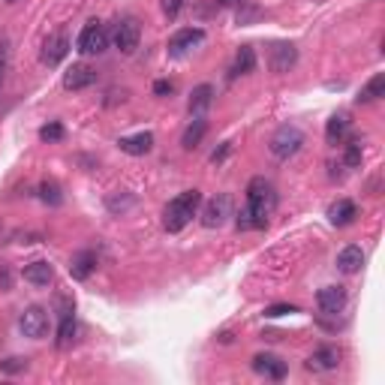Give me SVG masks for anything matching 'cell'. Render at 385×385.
Returning a JSON list of instances; mask_svg holds the SVG:
<instances>
[{"mask_svg": "<svg viewBox=\"0 0 385 385\" xmlns=\"http://www.w3.org/2000/svg\"><path fill=\"white\" fill-rule=\"evenodd\" d=\"M253 66H256V52L250 45H241L238 54H235L232 75H247V73H253Z\"/></svg>", "mask_w": 385, "mask_h": 385, "instance_id": "cb8c5ba5", "label": "cell"}, {"mask_svg": "<svg viewBox=\"0 0 385 385\" xmlns=\"http://www.w3.org/2000/svg\"><path fill=\"white\" fill-rule=\"evenodd\" d=\"M247 214H250V229H265L268 217L274 214L277 208V190L271 181L265 178H253L247 184Z\"/></svg>", "mask_w": 385, "mask_h": 385, "instance_id": "6da1fadb", "label": "cell"}, {"mask_svg": "<svg viewBox=\"0 0 385 385\" xmlns=\"http://www.w3.org/2000/svg\"><path fill=\"white\" fill-rule=\"evenodd\" d=\"M96 268V253L93 250H79V253H73L70 259V274L73 280H88Z\"/></svg>", "mask_w": 385, "mask_h": 385, "instance_id": "2e32d148", "label": "cell"}, {"mask_svg": "<svg viewBox=\"0 0 385 385\" xmlns=\"http://www.w3.org/2000/svg\"><path fill=\"white\" fill-rule=\"evenodd\" d=\"M0 368H3L6 373H15V370H24L27 361H24V358H6L3 364H0Z\"/></svg>", "mask_w": 385, "mask_h": 385, "instance_id": "d6a6232c", "label": "cell"}, {"mask_svg": "<svg viewBox=\"0 0 385 385\" xmlns=\"http://www.w3.org/2000/svg\"><path fill=\"white\" fill-rule=\"evenodd\" d=\"M229 151H232V144H229V142H223V148H220V151H214V153H211V163H223Z\"/></svg>", "mask_w": 385, "mask_h": 385, "instance_id": "836d02e7", "label": "cell"}, {"mask_svg": "<svg viewBox=\"0 0 385 385\" xmlns=\"http://www.w3.org/2000/svg\"><path fill=\"white\" fill-rule=\"evenodd\" d=\"M379 96H385V73H377L368 84H364L361 93H358V103H377Z\"/></svg>", "mask_w": 385, "mask_h": 385, "instance_id": "603a6c76", "label": "cell"}, {"mask_svg": "<svg viewBox=\"0 0 385 385\" xmlns=\"http://www.w3.org/2000/svg\"><path fill=\"white\" fill-rule=\"evenodd\" d=\"M0 66H6V43L0 40Z\"/></svg>", "mask_w": 385, "mask_h": 385, "instance_id": "e575fe53", "label": "cell"}, {"mask_svg": "<svg viewBox=\"0 0 385 385\" xmlns=\"http://www.w3.org/2000/svg\"><path fill=\"white\" fill-rule=\"evenodd\" d=\"M66 54H70V36H66L63 31H57V33L48 36L45 45H43V63L45 66H57Z\"/></svg>", "mask_w": 385, "mask_h": 385, "instance_id": "30bf717a", "label": "cell"}, {"mask_svg": "<svg viewBox=\"0 0 385 385\" xmlns=\"http://www.w3.org/2000/svg\"><path fill=\"white\" fill-rule=\"evenodd\" d=\"M361 157H364V151H361V142H349L346 144V151H343V163H346V169H358L361 166Z\"/></svg>", "mask_w": 385, "mask_h": 385, "instance_id": "484cf974", "label": "cell"}, {"mask_svg": "<svg viewBox=\"0 0 385 385\" xmlns=\"http://www.w3.org/2000/svg\"><path fill=\"white\" fill-rule=\"evenodd\" d=\"M63 136H66V130H63L61 121H52V123H45V127L40 130V139L43 142H61Z\"/></svg>", "mask_w": 385, "mask_h": 385, "instance_id": "83f0119b", "label": "cell"}, {"mask_svg": "<svg viewBox=\"0 0 385 385\" xmlns=\"http://www.w3.org/2000/svg\"><path fill=\"white\" fill-rule=\"evenodd\" d=\"M118 148L123 153H130V157H144V153L153 148V133L142 130L136 136H123V139H118Z\"/></svg>", "mask_w": 385, "mask_h": 385, "instance_id": "9a60e30c", "label": "cell"}, {"mask_svg": "<svg viewBox=\"0 0 385 385\" xmlns=\"http://www.w3.org/2000/svg\"><path fill=\"white\" fill-rule=\"evenodd\" d=\"M271 70L277 73V75H283V73H289L292 66L298 63V48L292 45V43H277L274 48H271Z\"/></svg>", "mask_w": 385, "mask_h": 385, "instance_id": "7c38bea8", "label": "cell"}, {"mask_svg": "<svg viewBox=\"0 0 385 385\" xmlns=\"http://www.w3.org/2000/svg\"><path fill=\"white\" fill-rule=\"evenodd\" d=\"M6 3H18V0H6Z\"/></svg>", "mask_w": 385, "mask_h": 385, "instance_id": "74e56055", "label": "cell"}, {"mask_svg": "<svg viewBox=\"0 0 385 385\" xmlns=\"http://www.w3.org/2000/svg\"><path fill=\"white\" fill-rule=\"evenodd\" d=\"M253 370L259 377H268V379H283L286 377V361L277 358L271 352H259L253 358Z\"/></svg>", "mask_w": 385, "mask_h": 385, "instance_id": "5bb4252c", "label": "cell"}, {"mask_svg": "<svg viewBox=\"0 0 385 385\" xmlns=\"http://www.w3.org/2000/svg\"><path fill=\"white\" fill-rule=\"evenodd\" d=\"M220 6H235V3H241V0H217Z\"/></svg>", "mask_w": 385, "mask_h": 385, "instance_id": "d590c367", "label": "cell"}, {"mask_svg": "<svg viewBox=\"0 0 385 385\" xmlns=\"http://www.w3.org/2000/svg\"><path fill=\"white\" fill-rule=\"evenodd\" d=\"M73 340H75V316L66 313V316H61V329H57V346L66 349Z\"/></svg>", "mask_w": 385, "mask_h": 385, "instance_id": "d4e9b609", "label": "cell"}, {"mask_svg": "<svg viewBox=\"0 0 385 385\" xmlns=\"http://www.w3.org/2000/svg\"><path fill=\"white\" fill-rule=\"evenodd\" d=\"M340 364V349L337 346H319L310 358H307V370H316V373H329Z\"/></svg>", "mask_w": 385, "mask_h": 385, "instance_id": "4fadbf2b", "label": "cell"}, {"mask_svg": "<svg viewBox=\"0 0 385 385\" xmlns=\"http://www.w3.org/2000/svg\"><path fill=\"white\" fill-rule=\"evenodd\" d=\"M93 82H96V70L88 63H73L70 70L63 73V88L66 91H84V88H91Z\"/></svg>", "mask_w": 385, "mask_h": 385, "instance_id": "8fae6325", "label": "cell"}, {"mask_svg": "<svg viewBox=\"0 0 385 385\" xmlns=\"http://www.w3.org/2000/svg\"><path fill=\"white\" fill-rule=\"evenodd\" d=\"M316 304H319V310L329 313V316L343 313V307H346V289L343 286H322L319 292H316Z\"/></svg>", "mask_w": 385, "mask_h": 385, "instance_id": "9c48e42d", "label": "cell"}, {"mask_svg": "<svg viewBox=\"0 0 385 385\" xmlns=\"http://www.w3.org/2000/svg\"><path fill=\"white\" fill-rule=\"evenodd\" d=\"M40 196H43V202H48V205H61V202H63L61 187H57L54 181H43V184H40Z\"/></svg>", "mask_w": 385, "mask_h": 385, "instance_id": "4316f807", "label": "cell"}, {"mask_svg": "<svg viewBox=\"0 0 385 385\" xmlns=\"http://www.w3.org/2000/svg\"><path fill=\"white\" fill-rule=\"evenodd\" d=\"M18 329H22L24 337H31V340H40V337L48 334V313L43 307H27V310L18 316Z\"/></svg>", "mask_w": 385, "mask_h": 385, "instance_id": "52a82bcc", "label": "cell"}, {"mask_svg": "<svg viewBox=\"0 0 385 385\" xmlns=\"http://www.w3.org/2000/svg\"><path fill=\"white\" fill-rule=\"evenodd\" d=\"M0 82H3V66H0Z\"/></svg>", "mask_w": 385, "mask_h": 385, "instance_id": "8d00e7d4", "label": "cell"}, {"mask_svg": "<svg viewBox=\"0 0 385 385\" xmlns=\"http://www.w3.org/2000/svg\"><path fill=\"white\" fill-rule=\"evenodd\" d=\"M361 265H364V250L361 247H343L340 253H337V271H343V274H355V271H361Z\"/></svg>", "mask_w": 385, "mask_h": 385, "instance_id": "e0dca14e", "label": "cell"}, {"mask_svg": "<svg viewBox=\"0 0 385 385\" xmlns=\"http://www.w3.org/2000/svg\"><path fill=\"white\" fill-rule=\"evenodd\" d=\"M181 6H184V0H163V13L169 18H175L181 13Z\"/></svg>", "mask_w": 385, "mask_h": 385, "instance_id": "4dcf8cb0", "label": "cell"}, {"mask_svg": "<svg viewBox=\"0 0 385 385\" xmlns=\"http://www.w3.org/2000/svg\"><path fill=\"white\" fill-rule=\"evenodd\" d=\"M355 217H358V208H355V202H352V199H337L334 205L329 208V220H331V226H349Z\"/></svg>", "mask_w": 385, "mask_h": 385, "instance_id": "ac0fdd59", "label": "cell"}, {"mask_svg": "<svg viewBox=\"0 0 385 385\" xmlns=\"http://www.w3.org/2000/svg\"><path fill=\"white\" fill-rule=\"evenodd\" d=\"M202 205V192L199 190H187L181 192V196H175L166 205V214H163V223H166L169 232H181L192 217H196V211Z\"/></svg>", "mask_w": 385, "mask_h": 385, "instance_id": "7a4b0ae2", "label": "cell"}, {"mask_svg": "<svg viewBox=\"0 0 385 385\" xmlns=\"http://www.w3.org/2000/svg\"><path fill=\"white\" fill-rule=\"evenodd\" d=\"M211 103H214V88H211V84H199V88H192V93H190V118L205 114L211 109Z\"/></svg>", "mask_w": 385, "mask_h": 385, "instance_id": "ffe728a7", "label": "cell"}, {"mask_svg": "<svg viewBox=\"0 0 385 385\" xmlns=\"http://www.w3.org/2000/svg\"><path fill=\"white\" fill-rule=\"evenodd\" d=\"M289 313H298V307L295 304H271L265 310L268 319H277V316H289Z\"/></svg>", "mask_w": 385, "mask_h": 385, "instance_id": "f546056e", "label": "cell"}, {"mask_svg": "<svg viewBox=\"0 0 385 385\" xmlns=\"http://www.w3.org/2000/svg\"><path fill=\"white\" fill-rule=\"evenodd\" d=\"M139 36H142V24H139V18H121L118 27H114V45H118V52L121 54H133L139 48Z\"/></svg>", "mask_w": 385, "mask_h": 385, "instance_id": "8992f818", "label": "cell"}, {"mask_svg": "<svg viewBox=\"0 0 385 385\" xmlns=\"http://www.w3.org/2000/svg\"><path fill=\"white\" fill-rule=\"evenodd\" d=\"M301 144H304V133L298 127H292V123H283V127L271 136V142H268V151H271L277 160H289L301 151Z\"/></svg>", "mask_w": 385, "mask_h": 385, "instance_id": "3957f363", "label": "cell"}, {"mask_svg": "<svg viewBox=\"0 0 385 385\" xmlns=\"http://www.w3.org/2000/svg\"><path fill=\"white\" fill-rule=\"evenodd\" d=\"M75 48H79V54H103L105 48H109V31H105V24L88 22L84 31L79 33V40H75Z\"/></svg>", "mask_w": 385, "mask_h": 385, "instance_id": "277c9868", "label": "cell"}, {"mask_svg": "<svg viewBox=\"0 0 385 385\" xmlns=\"http://www.w3.org/2000/svg\"><path fill=\"white\" fill-rule=\"evenodd\" d=\"M202 43H205V31H202V27H184V31H178L169 40V54L184 57L187 52H192V48L202 45Z\"/></svg>", "mask_w": 385, "mask_h": 385, "instance_id": "ba28073f", "label": "cell"}, {"mask_svg": "<svg viewBox=\"0 0 385 385\" xmlns=\"http://www.w3.org/2000/svg\"><path fill=\"white\" fill-rule=\"evenodd\" d=\"M241 6L244 9H238V24H253L256 18H262V9L259 6H250V3H244V0H241Z\"/></svg>", "mask_w": 385, "mask_h": 385, "instance_id": "f1b7e54d", "label": "cell"}, {"mask_svg": "<svg viewBox=\"0 0 385 385\" xmlns=\"http://www.w3.org/2000/svg\"><path fill=\"white\" fill-rule=\"evenodd\" d=\"M205 133H208V121H205V114H199V118H192L190 127L184 130V136H181V144H184L187 151L199 148V142L205 139Z\"/></svg>", "mask_w": 385, "mask_h": 385, "instance_id": "44dd1931", "label": "cell"}, {"mask_svg": "<svg viewBox=\"0 0 385 385\" xmlns=\"http://www.w3.org/2000/svg\"><path fill=\"white\" fill-rule=\"evenodd\" d=\"M172 91H175V84H172L169 79H160V82H153V93H157V96H169Z\"/></svg>", "mask_w": 385, "mask_h": 385, "instance_id": "1f68e13d", "label": "cell"}, {"mask_svg": "<svg viewBox=\"0 0 385 385\" xmlns=\"http://www.w3.org/2000/svg\"><path fill=\"white\" fill-rule=\"evenodd\" d=\"M346 136H349V118H346V114H334V118L325 123V142L340 144Z\"/></svg>", "mask_w": 385, "mask_h": 385, "instance_id": "7402d4cb", "label": "cell"}, {"mask_svg": "<svg viewBox=\"0 0 385 385\" xmlns=\"http://www.w3.org/2000/svg\"><path fill=\"white\" fill-rule=\"evenodd\" d=\"M229 217H232V196H229V192H217V196L205 202V208H202V226L205 229H220Z\"/></svg>", "mask_w": 385, "mask_h": 385, "instance_id": "5b68a950", "label": "cell"}, {"mask_svg": "<svg viewBox=\"0 0 385 385\" xmlns=\"http://www.w3.org/2000/svg\"><path fill=\"white\" fill-rule=\"evenodd\" d=\"M22 277H24V280L31 283V286H48V283L54 280V268L40 259V262H31V265H24Z\"/></svg>", "mask_w": 385, "mask_h": 385, "instance_id": "d6986e66", "label": "cell"}]
</instances>
